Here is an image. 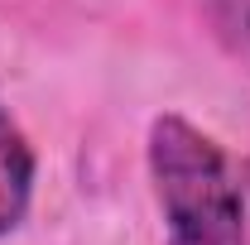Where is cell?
Masks as SVG:
<instances>
[{
	"mask_svg": "<svg viewBox=\"0 0 250 245\" xmlns=\"http://www.w3.org/2000/svg\"><path fill=\"white\" fill-rule=\"evenodd\" d=\"M149 178L168 216V245H250L241 178L183 116H159L149 125Z\"/></svg>",
	"mask_w": 250,
	"mask_h": 245,
	"instance_id": "cell-1",
	"label": "cell"
},
{
	"mask_svg": "<svg viewBox=\"0 0 250 245\" xmlns=\"http://www.w3.org/2000/svg\"><path fill=\"white\" fill-rule=\"evenodd\" d=\"M34 197V149L0 106V236H10Z\"/></svg>",
	"mask_w": 250,
	"mask_h": 245,
	"instance_id": "cell-2",
	"label": "cell"
},
{
	"mask_svg": "<svg viewBox=\"0 0 250 245\" xmlns=\"http://www.w3.org/2000/svg\"><path fill=\"white\" fill-rule=\"evenodd\" d=\"M217 29L231 53L250 67V0H217Z\"/></svg>",
	"mask_w": 250,
	"mask_h": 245,
	"instance_id": "cell-3",
	"label": "cell"
}]
</instances>
